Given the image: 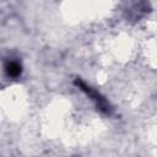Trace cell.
<instances>
[{
    "label": "cell",
    "mask_w": 157,
    "mask_h": 157,
    "mask_svg": "<svg viewBox=\"0 0 157 157\" xmlns=\"http://www.w3.org/2000/svg\"><path fill=\"white\" fill-rule=\"evenodd\" d=\"M76 85L82 90V91H85L93 101H96V103H97V105H98V108L102 110V112H104V113H108L109 112V108H108V105H107V102L97 93V92H94L90 86H87L86 83H83L82 81H80V80H77L76 81Z\"/></svg>",
    "instance_id": "6da1fadb"
},
{
    "label": "cell",
    "mask_w": 157,
    "mask_h": 157,
    "mask_svg": "<svg viewBox=\"0 0 157 157\" xmlns=\"http://www.w3.org/2000/svg\"><path fill=\"white\" fill-rule=\"evenodd\" d=\"M6 71H7V74H9L10 76L16 77V76H18V75L21 74V66H20V64H17L16 61H11V63L7 64Z\"/></svg>",
    "instance_id": "7a4b0ae2"
}]
</instances>
